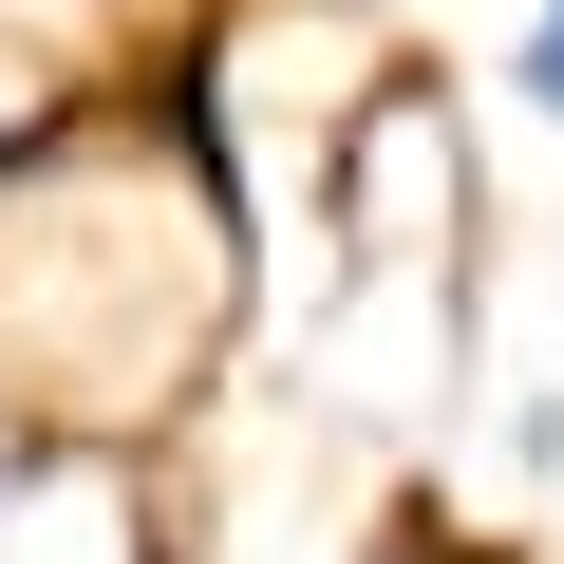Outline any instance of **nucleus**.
Here are the masks:
<instances>
[{
  "label": "nucleus",
  "instance_id": "nucleus-2",
  "mask_svg": "<svg viewBox=\"0 0 564 564\" xmlns=\"http://www.w3.org/2000/svg\"><path fill=\"white\" fill-rule=\"evenodd\" d=\"M377 564H508V545H452V527H395Z\"/></svg>",
  "mask_w": 564,
  "mask_h": 564
},
{
  "label": "nucleus",
  "instance_id": "nucleus-3",
  "mask_svg": "<svg viewBox=\"0 0 564 564\" xmlns=\"http://www.w3.org/2000/svg\"><path fill=\"white\" fill-rule=\"evenodd\" d=\"M0 508H20V414H0Z\"/></svg>",
  "mask_w": 564,
  "mask_h": 564
},
{
  "label": "nucleus",
  "instance_id": "nucleus-1",
  "mask_svg": "<svg viewBox=\"0 0 564 564\" xmlns=\"http://www.w3.org/2000/svg\"><path fill=\"white\" fill-rule=\"evenodd\" d=\"M527 113H564V0L527 20Z\"/></svg>",
  "mask_w": 564,
  "mask_h": 564
}]
</instances>
